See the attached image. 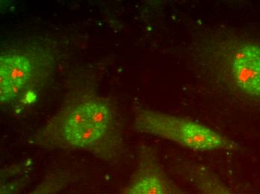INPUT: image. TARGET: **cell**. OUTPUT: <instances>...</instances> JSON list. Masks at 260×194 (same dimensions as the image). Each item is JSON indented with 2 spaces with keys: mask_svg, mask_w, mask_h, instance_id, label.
Segmentation results:
<instances>
[{
  "mask_svg": "<svg viewBox=\"0 0 260 194\" xmlns=\"http://www.w3.org/2000/svg\"><path fill=\"white\" fill-rule=\"evenodd\" d=\"M123 142L116 112L108 101L99 97L69 102L32 138L40 147L85 151L108 163L118 159Z\"/></svg>",
  "mask_w": 260,
  "mask_h": 194,
  "instance_id": "6da1fadb",
  "label": "cell"
},
{
  "mask_svg": "<svg viewBox=\"0 0 260 194\" xmlns=\"http://www.w3.org/2000/svg\"><path fill=\"white\" fill-rule=\"evenodd\" d=\"M53 59L37 45L18 46L0 56V98L2 105H30L37 99L36 87L50 75Z\"/></svg>",
  "mask_w": 260,
  "mask_h": 194,
  "instance_id": "7a4b0ae2",
  "label": "cell"
},
{
  "mask_svg": "<svg viewBox=\"0 0 260 194\" xmlns=\"http://www.w3.org/2000/svg\"><path fill=\"white\" fill-rule=\"evenodd\" d=\"M133 129L195 152L233 151L238 148L231 139L201 123L154 110L138 111Z\"/></svg>",
  "mask_w": 260,
  "mask_h": 194,
  "instance_id": "3957f363",
  "label": "cell"
},
{
  "mask_svg": "<svg viewBox=\"0 0 260 194\" xmlns=\"http://www.w3.org/2000/svg\"><path fill=\"white\" fill-rule=\"evenodd\" d=\"M221 62L228 81L239 92L260 100V45L238 43L226 49Z\"/></svg>",
  "mask_w": 260,
  "mask_h": 194,
  "instance_id": "277c9868",
  "label": "cell"
},
{
  "mask_svg": "<svg viewBox=\"0 0 260 194\" xmlns=\"http://www.w3.org/2000/svg\"><path fill=\"white\" fill-rule=\"evenodd\" d=\"M120 194H184L165 170L153 148L142 146L137 165Z\"/></svg>",
  "mask_w": 260,
  "mask_h": 194,
  "instance_id": "5b68a950",
  "label": "cell"
},
{
  "mask_svg": "<svg viewBox=\"0 0 260 194\" xmlns=\"http://www.w3.org/2000/svg\"><path fill=\"white\" fill-rule=\"evenodd\" d=\"M186 173L191 184L200 194H236L205 166L190 165L186 168Z\"/></svg>",
  "mask_w": 260,
  "mask_h": 194,
  "instance_id": "8992f818",
  "label": "cell"
},
{
  "mask_svg": "<svg viewBox=\"0 0 260 194\" xmlns=\"http://www.w3.org/2000/svg\"><path fill=\"white\" fill-rule=\"evenodd\" d=\"M72 180L71 173L66 172L52 173L27 194H58L66 188Z\"/></svg>",
  "mask_w": 260,
  "mask_h": 194,
  "instance_id": "52a82bcc",
  "label": "cell"
}]
</instances>
